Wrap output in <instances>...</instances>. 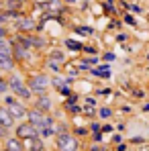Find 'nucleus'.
I'll use <instances>...</instances> for the list:
<instances>
[{"label": "nucleus", "instance_id": "obj_15", "mask_svg": "<svg viewBox=\"0 0 149 151\" xmlns=\"http://www.w3.org/2000/svg\"><path fill=\"white\" fill-rule=\"evenodd\" d=\"M8 90V80H4L2 76H0V94H4Z\"/></svg>", "mask_w": 149, "mask_h": 151}, {"label": "nucleus", "instance_id": "obj_3", "mask_svg": "<svg viewBox=\"0 0 149 151\" xmlns=\"http://www.w3.org/2000/svg\"><path fill=\"white\" fill-rule=\"evenodd\" d=\"M55 147L59 151H78L80 143H78V139H76L74 135H70V133H59V135L55 137Z\"/></svg>", "mask_w": 149, "mask_h": 151}, {"label": "nucleus", "instance_id": "obj_18", "mask_svg": "<svg viewBox=\"0 0 149 151\" xmlns=\"http://www.w3.org/2000/svg\"><path fill=\"white\" fill-rule=\"evenodd\" d=\"M49 68L53 70V72H59V63H55L53 59H49Z\"/></svg>", "mask_w": 149, "mask_h": 151}, {"label": "nucleus", "instance_id": "obj_11", "mask_svg": "<svg viewBox=\"0 0 149 151\" xmlns=\"http://www.w3.org/2000/svg\"><path fill=\"white\" fill-rule=\"evenodd\" d=\"M51 98L49 96H45V94H39V98L35 100V108H39V110H43V112H49L51 110Z\"/></svg>", "mask_w": 149, "mask_h": 151}, {"label": "nucleus", "instance_id": "obj_9", "mask_svg": "<svg viewBox=\"0 0 149 151\" xmlns=\"http://www.w3.org/2000/svg\"><path fill=\"white\" fill-rule=\"evenodd\" d=\"M0 68H2V72H12L14 70V55L12 53H0Z\"/></svg>", "mask_w": 149, "mask_h": 151}, {"label": "nucleus", "instance_id": "obj_14", "mask_svg": "<svg viewBox=\"0 0 149 151\" xmlns=\"http://www.w3.org/2000/svg\"><path fill=\"white\" fill-rule=\"evenodd\" d=\"M19 2L21 0H6V8L8 10H19Z\"/></svg>", "mask_w": 149, "mask_h": 151}, {"label": "nucleus", "instance_id": "obj_2", "mask_svg": "<svg viewBox=\"0 0 149 151\" xmlns=\"http://www.w3.org/2000/svg\"><path fill=\"white\" fill-rule=\"evenodd\" d=\"M27 121L33 123L39 131H41L43 127H51L53 125V119L47 116V112H43V110H39V108H31L29 114H27Z\"/></svg>", "mask_w": 149, "mask_h": 151}, {"label": "nucleus", "instance_id": "obj_21", "mask_svg": "<svg viewBox=\"0 0 149 151\" xmlns=\"http://www.w3.org/2000/svg\"><path fill=\"white\" fill-rule=\"evenodd\" d=\"M0 151H10V149H6V147H2V149H0Z\"/></svg>", "mask_w": 149, "mask_h": 151}, {"label": "nucleus", "instance_id": "obj_10", "mask_svg": "<svg viewBox=\"0 0 149 151\" xmlns=\"http://www.w3.org/2000/svg\"><path fill=\"white\" fill-rule=\"evenodd\" d=\"M35 27H37V25H35V21L29 19V17H21V19H17V29H19L21 33H23V31H25V33H31Z\"/></svg>", "mask_w": 149, "mask_h": 151}, {"label": "nucleus", "instance_id": "obj_19", "mask_svg": "<svg viewBox=\"0 0 149 151\" xmlns=\"http://www.w3.org/2000/svg\"><path fill=\"white\" fill-rule=\"evenodd\" d=\"M6 21H8V14L0 12V25H6Z\"/></svg>", "mask_w": 149, "mask_h": 151}, {"label": "nucleus", "instance_id": "obj_5", "mask_svg": "<svg viewBox=\"0 0 149 151\" xmlns=\"http://www.w3.org/2000/svg\"><path fill=\"white\" fill-rule=\"evenodd\" d=\"M14 135H17V137H21L23 141H27V139H33V137H41V135H39V129L33 125V123H29V121L14 127Z\"/></svg>", "mask_w": 149, "mask_h": 151}, {"label": "nucleus", "instance_id": "obj_17", "mask_svg": "<svg viewBox=\"0 0 149 151\" xmlns=\"http://www.w3.org/2000/svg\"><path fill=\"white\" fill-rule=\"evenodd\" d=\"M100 116L102 119H108L110 116V108H100Z\"/></svg>", "mask_w": 149, "mask_h": 151}, {"label": "nucleus", "instance_id": "obj_1", "mask_svg": "<svg viewBox=\"0 0 149 151\" xmlns=\"http://www.w3.org/2000/svg\"><path fill=\"white\" fill-rule=\"evenodd\" d=\"M4 106L10 110V114H12L17 121H25L27 114H29V110L25 108V104L19 100L17 96H6V98H4Z\"/></svg>", "mask_w": 149, "mask_h": 151}, {"label": "nucleus", "instance_id": "obj_7", "mask_svg": "<svg viewBox=\"0 0 149 151\" xmlns=\"http://www.w3.org/2000/svg\"><path fill=\"white\" fill-rule=\"evenodd\" d=\"M27 84H25V80L21 78L19 74H14V72H10V76H8V90H12L14 92V96L25 88Z\"/></svg>", "mask_w": 149, "mask_h": 151}, {"label": "nucleus", "instance_id": "obj_4", "mask_svg": "<svg viewBox=\"0 0 149 151\" xmlns=\"http://www.w3.org/2000/svg\"><path fill=\"white\" fill-rule=\"evenodd\" d=\"M49 86H51V80L45 74H35L29 80V88L33 90V94H45Z\"/></svg>", "mask_w": 149, "mask_h": 151}, {"label": "nucleus", "instance_id": "obj_8", "mask_svg": "<svg viewBox=\"0 0 149 151\" xmlns=\"http://www.w3.org/2000/svg\"><path fill=\"white\" fill-rule=\"evenodd\" d=\"M2 147H6V149H10V151H25V141L21 137L12 135V137H6L4 139V145Z\"/></svg>", "mask_w": 149, "mask_h": 151}, {"label": "nucleus", "instance_id": "obj_13", "mask_svg": "<svg viewBox=\"0 0 149 151\" xmlns=\"http://www.w3.org/2000/svg\"><path fill=\"white\" fill-rule=\"evenodd\" d=\"M12 43L8 37H0V53H12Z\"/></svg>", "mask_w": 149, "mask_h": 151}, {"label": "nucleus", "instance_id": "obj_16", "mask_svg": "<svg viewBox=\"0 0 149 151\" xmlns=\"http://www.w3.org/2000/svg\"><path fill=\"white\" fill-rule=\"evenodd\" d=\"M51 59H53V61H63V53H61V51H53V53H51Z\"/></svg>", "mask_w": 149, "mask_h": 151}, {"label": "nucleus", "instance_id": "obj_20", "mask_svg": "<svg viewBox=\"0 0 149 151\" xmlns=\"http://www.w3.org/2000/svg\"><path fill=\"white\" fill-rule=\"evenodd\" d=\"M0 37H6V29H4V25H0Z\"/></svg>", "mask_w": 149, "mask_h": 151}, {"label": "nucleus", "instance_id": "obj_6", "mask_svg": "<svg viewBox=\"0 0 149 151\" xmlns=\"http://www.w3.org/2000/svg\"><path fill=\"white\" fill-rule=\"evenodd\" d=\"M14 127H17V119L10 114V110H8L6 106H0V129L10 131V129H14Z\"/></svg>", "mask_w": 149, "mask_h": 151}, {"label": "nucleus", "instance_id": "obj_12", "mask_svg": "<svg viewBox=\"0 0 149 151\" xmlns=\"http://www.w3.org/2000/svg\"><path fill=\"white\" fill-rule=\"evenodd\" d=\"M43 141L41 137H33V139H27L25 141V151H43Z\"/></svg>", "mask_w": 149, "mask_h": 151}, {"label": "nucleus", "instance_id": "obj_22", "mask_svg": "<svg viewBox=\"0 0 149 151\" xmlns=\"http://www.w3.org/2000/svg\"><path fill=\"white\" fill-rule=\"evenodd\" d=\"M0 76H2V68H0Z\"/></svg>", "mask_w": 149, "mask_h": 151}]
</instances>
